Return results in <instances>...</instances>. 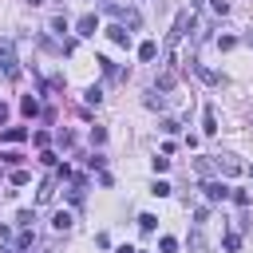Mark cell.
I'll return each mask as SVG.
<instances>
[{
    "label": "cell",
    "instance_id": "obj_3",
    "mask_svg": "<svg viewBox=\"0 0 253 253\" xmlns=\"http://www.w3.org/2000/svg\"><path fill=\"white\" fill-rule=\"evenodd\" d=\"M190 24H194V12H178V20H174V28H170V47L186 36V28H190Z\"/></svg>",
    "mask_w": 253,
    "mask_h": 253
},
{
    "label": "cell",
    "instance_id": "obj_9",
    "mask_svg": "<svg viewBox=\"0 0 253 253\" xmlns=\"http://www.w3.org/2000/svg\"><path fill=\"white\" fill-rule=\"evenodd\" d=\"M154 55H158V43H154V40H146V43H138V59H142V63H150Z\"/></svg>",
    "mask_w": 253,
    "mask_h": 253
},
{
    "label": "cell",
    "instance_id": "obj_8",
    "mask_svg": "<svg viewBox=\"0 0 253 253\" xmlns=\"http://www.w3.org/2000/svg\"><path fill=\"white\" fill-rule=\"evenodd\" d=\"M75 32H79V36H95V32H99V20H95V16H83V20L75 24Z\"/></svg>",
    "mask_w": 253,
    "mask_h": 253
},
{
    "label": "cell",
    "instance_id": "obj_16",
    "mask_svg": "<svg viewBox=\"0 0 253 253\" xmlns=\"http://www.w3.org/2000/svg\"><path fill=\"white\" fill-rule=\"evenodd\" d=\"M154 225H158V217H154V213H142V217H138V229H142V233H150Z\"/></svg>",
    "mask_w": 253,
    "mask_h": 253
},
{
    "label": "cell",
    "instance_id": "obj_28",
    "mask_svg": "<svg viewBox=\"0 0 253 253\" xmlns=\"http://www.w3.org/2000/svg\"><path fill=\"white\" fill-rule=\"evenodd\" d=\"M249 174H253V166H249Z\"/></svg>",
    "mask_w": 253,
    "mask_h": 253
},
{
    "label": "cell",
    "instance_id": "obj_12",
    "mask_svg": "<svg viewBox=\"0 0 253 253\" xmlns=\"http://www.w3.org/2000/svg\"><path fill=\"white\" fill-rule=\"evenodd\" d=\"M28 138V126H8L4 130V142H24Z\"/></svg>",
    "mask_w": 253,
    "mask_h": 253
},
{
    "label": "cell",
    "instance_id": "obj_7",
    "mask_svg": "<svg viewBox=\"0 0 253 253\" xmlns=\"http://www.w3.org/2000/svg\"><path fill=\"white\" fill-rule=\"evenodd\" d=\"M51 198H55V178H43V182H40V194H36V202H40V206H47Z\"/></svg>",
    "mask_w": 253,
    "mask_h": 253
},
{
    "label": "cell",
    "instance_id": "obj_26",
    "mask_svg": "<svg viewBox=\"0 0 253 253\" xmlns=\"http://www.w3.org/2000/svg\"><path fill=\"white\" fill-rule=\"evenodd\" d=\"M115 253H138V249H130V245H119V249H115Z\"/></svg>",
    "mask_w": 253,
    "mask_h": 253
},
{
    "label": "cell",
    "instance_id": "obj_4",
    "mask_svg": "<svg viewBox=\"0 0 253 253\" xmlns=\"http://www.w3.org/2000/svg\"><path fill=\"white\" fill-rule=\"evenodd\" d=\"M213 166H217L221 174H241V162H237L233 154H213Z\"/></svg>",
    "mask_w": 253,
    "mask_h": 253
},
{
    "label": "cell",
    "instance_id": "obj_22",
    "mask_svg": "<svg viewBox=\"0 0 253 253\" xmlns=\"http://www.w3.org/2000/svg\"><path fill=\"white\" fill-rule=\"evenodd\" d=\"M217 47H221V51H229V47H237V40H233V36H221V40H217Z\"/></svg>",
    "mask_w": 253,
    "mask_h": 253
},
{
    "label": "cell",
    "instance_id": "obj_1",
    "mask_svg": "<svg viewBox=\"0 0 253 253\" xmlns=\"http://www.w3.org/2000/svg\"><path fill=\"white\" fill-rule=\"evenodd\" d=\"M103 12H107V16H115L123 28H138V24H142V16H138L134 8H123V4H103Z\"/></svg>",
    "mask_w": 253,
    "mask_h": 253
},
{
    "label": "cell",
    "instance_id": "obj_25",
    "mask_svg": "<svg viewBox=\"0 0 253 253\" xmlns=\"http://www.w3.org/2000/svg\"><path fill=\"white\" fill-rule=\"evenodd\" d=\"M4 119H8V103L0 99V123H4Z\"/></svg>",
    "mask_w": 253,
    "mask_h": 253
},
{
    "label": "cell",
    "instance_id": "obj_24",
    "mask_svg": "<svg viewBox=\"0 0 253 253\" xmlns=\"http://www.w3.org/2000/svg\"><path fill=\"white\" fill-rule=\"evenodd\" d=\"M229 198H233V202H237V206H249V194H245V190H233V194H229Z\"/></svg>",
    "mask_w": 253,
    "mask_h": 253
},
{
    "label": "cell",
    "instance_id": "obj_17",
    "mask_svg": "<svg viewBox=\"0 0 253 253\" xmlns=\"http://www.w3.org/2000/svg\"><path fill=\"white\" fill-rule=\"evenodd\" d=\"M0 158H4V162H8V166H20V162H24V154H20V150H4V154H0Z\"/></svg>",
    "mask_w": 253,
    "mask_h": 253
},
{
    "label": "cell",
    "instance_id": "obj_27",
    "mask_svg": "<svg viewBox=\"0 0 253 253\" xmlns=\"http://www.w3.org/2000/svg\"><path fill=\"white\" fill-rule=\"evenodd\" d=\"M28 4H40V0H28Z\"/></svg>",
    "mask_w": 253,
    "mask_h": 253
},
{
    "label": "cell",
    "instance_id": "obj_15",
    "mask_svg": "<svg viewBox=\"0 0 253 253\" xmlns=\"http://www.w3.org/2000/svg\"><path fill=\"white\" fill-rule=\"evenodd\" d=\"M32 221H36V213H32V210H20V217H16V225H20V229H32Z\"/></svg>",
    "mask_w": 253,
    "mask_h": 253
},
{
    "label": "cell",
    "instance_id": "obj_11",
    "mask_svg": "<svg viewBox=\"0 0 253 253\" xmlns=\"http://www.w3.org/2000/svg\"><path fill=\"white\" fill-rule=\"evenodd\" d=\"M20 111H24L28 119H36V115H40V103H36L32 95H24V99H20Z\"/></svg>",
    "mask_w": 253,
    "mask_h": 253
},
{
    "label": "cell",
    "instance_id": "obj_20",
    "mask_svg": "<svg viewBox=\"0 0 253 253\" xmlns=\"http://www.w3.org/2000/svg\"><path fill=\"white\" fill-rule=\"evenodd\" d=\"M158 249H162V253H174V249H178V241H174V237H162V241H158Z\"/></svg>",
    "mask_w": 253,
    "mask_h": 253
},
{
    "label": "cell",
    "instance_id": "obj_13",
    "mask_svg": "<svg viewBox=\"0 0 253 253\" xmlns=\"http://www.w3.org/2000/svg\"><path fill=\"white\" fill-rule=\"evenodd\" d=\"M202 126H206V134H213V130H217V115H213V107H206V115H202Z\"/></svg>",
    "mask_w": 253,
    "mask_h": 253
},
{
    "label": "cell",
    "instance_id": "obj_2",
    "mask_svg": "<svg viewBox=\"0 0 253 253\" xmlns=\"http://www.w3.org/2000/svg\"><path fill=\"white\" fill-rule=\"evenodd\" d=\"M0 67H4L8 79L20 75V63H16V51H12V40H0Z\"/></svg>",
    "mask_w": 253,
    "mask_h": 253
},
{
    "label": "cell",
    "instance_id": "obj_5",
    "mask_svg": "<svg viewBox=\"0 0 253 253\" xmlns=\"http://www.w3.org/2000/svg\"><path fill=\"white\" fill-rule=\"evenodd\" d=\"M202 190H206V198H210V202H225V198H229V194H233V190H229V186H225V182H206V186H202Z\"/></svg>",
    "mask_w": 253,
    "mask_h": 253
},
{
    "label": "cell",
    "instance_id": "obj_29",
    "mask_svg": "<svg viewBox=\"0 0 253 253\" xmlns=\"http://www.w3.org/2000/svg\"><path fill=\"white\" fill-rule=\"evenodd\" d=\"M138 253H142V249H138Z\"/></svg>",
    "mask_w": 253,
    "mask_h": 253
},
{
    "label": "cell",
    "instance_id": "obj_23",
    "mask_svg": "<svg viewBox=\"0 0 253 253\" xmlns=\"http://www.w3.org/2000/svg\"><path fill=\"white\" fill-rule=\"evenodd\" d=\"M150 194H154V198H166V194H170V186H166V182H154V190H150Z\"/></svg>",
    "mask_w": 253,
    "mask_h": 253
},
{
    "label": "cell",
    "instance_id": "obj_19",
    "mask_svg": "<svg viewBox=\"0 0 253 253\" xmlns=\"http://www.w3.org/2000/svg\"><path fill=\"white\" fill-rule=\"evenodd\" d=\"M28 178H32L28 170H16V174H12V186H28Z\"/></svg>",
    "mask_w": 253,
    "mask_h": 253
},
{
    "label": "cell",
    "instance_id": "obj_18",
    "mask_svg": "<svg viewBox=\"0 0 253 253\" xmlns=\"http://www.w3.org/2000/svg\"><path fill=\"white\" fill-rule=\"evenodd\" d=\"M166 170H170V158L158 154V158H154V174H166Z\"/></svg>",
    "mask_w": 253,
    "mask_h": 253
},
{
    "label": "cell",
    "instance_id": "obj_21",
    "mask_svg": "<svg viewBox=\"0 0 253 253\" xmlns=\"http://www.w3.org/2000/svg\"><path fill=\"white\" fill-rule=\"evenodd\" d=\"M210 8H213L217 16H225V12H229V0H210Z\"/></svg>",
    "mask_w": 253,
    "mask_h": 253
},
{
    "label": "cell",
    "instance_id": "obj_10",
    "mask_svg": "<svg viewBox=\"0 0 253 253\" xmlns=\"http://www.w3.org/2000/svg\"><path fill=\"white\" fill-rule=\"evenodd\" d=\"M194 71H198V79H202V83H210V87L217 83V71H210L206 63H194Z\"/></svg>",
    "mask_w": 253,
    "mask_h": 253
},
{
    "label": "cell",
    "instance_id": "obj_14",
    "mask_svg": "<svg viewBox=\"0 0 253 253\" xmlns=\"http://www.w3.org/2000/svg\"><path fill=\"white\" fill-rule=\"evenodd\" d=\"M51 225H55L59 233H63V229H71V213H67V210H59V213L51 217Z\"/></svg>",
    "mask_w": 253,
    "mask_h": 253
},
{
    "label": "cell",
    "instance_id": "obj_6",
    "mask_svg": "<svg viewBox=\"0 0 253 253\" xmlns=\"http://www.w3.org/2000/svg\"><path fill=\"white\" fill-rule=\"evenodd\" d=\"M107 36H111V43H119V47H130V32H126L123 24H115V28H107Z\"/></svg>",
    "mask_w": 253,
    "mask_h": 253
}]
</instances>
